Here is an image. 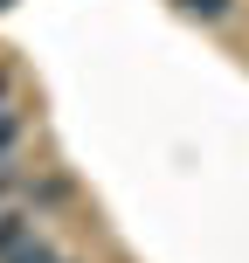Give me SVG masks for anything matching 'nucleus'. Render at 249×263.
Instances as JSON below:
<instances>
[{"mask_svg":"<svg viewBox=\"0 0 249 263\" xmlns=\"http://www.w3.org/2000/svg\"><path fill=\"white\" fill-rule=\"evenodd\" d=\"M0 263H55V250H49V242H42V236H35V229H28V236H21V242H14V250H7V256H0Z\"/></svg>","mask_w":249,"mask_h":263,"instance_id":"obj_1","label":"nucleus"},{"mask_svg":"<svg viewBox=\"0 0 249 263\" xmlns=\"http://www.w3.org/2000/svg\"><path fill=\"white\" fill-rule=\"evenodd\" d=\"M28 229H35V215H14V208H0V256H7L14 242L28 236Z\"/></svg>","mask_w":249,"mask_h":263,"instance_id":"obj_2","label":"nucleus"},{"mask_svg":"<svg viewBox=\"0 0 249 263\" xmlns=\"http://www.w3.org/2000/svg\"><path fill=\"white\" fill-rule=\"evenodd\" d=\"M21 132H28V118H21V104H7V111H0V159H7L14 145H21Z\"/></svg>","mask_w":249,"mask_h":263,"instance_id":"obj_3","label":"nucleus"},{"mask_svg":"<svg viewBox=\"0 0 249 263\" xmlns=\"http://www.w3.org/2000/svg\"><path fill=\"white\" fill-rule=\"evenodd\" d=\"M228 7L236 0H180V14H194V21H228Z\"/></svg>","mask_w":249,"mask_h":263,"instance_id":"obj_4","label":"nucleus"},{"mask_svg":"<svg viewBox=\"0 0 249 263\" xmlns=\"http://www.w3.org/2000/svg\"><path fill=\"white\" fill-rule=\"evenodd\" d=\"M7 104H14V77L0 69V111H7Z\"/></svg>","mask_w":249,"mask_h":263,"instance_id":"obj_5","label":"nucleus"},{"mask_svg":"<svg viewBox=\"0 0 249 263\" xmlns=\"http://www.w3.org/2000/svg\"><path fill=\"white\" fill-rule=\"evenodd\" d=\"M0 201H7V173H0Z\"/></svg>","mask_w":249,"mask_h":263,"instance_id":"obj_6","label":"nucleus"},{"mask_svg":"<svg viewBox=\"0 0 249 263\" xmlns=\"http://www.w3.org/2000/svg\"><path fill=\"white\" fill-rule=\"evenodd\" d=\"M0 7H14V0H0Z\"/></svg>","mask_w":249,"mask_h":263,"instance_id":"obj_7","label":"nucleus"},{"mask_svg":"<svg viewBox=\"0 0 249 263\" xmlns=\"http://www.w3.org/2000/svg\"><path fill=\"white\" fill-rule=\"evenodd\" d=\"M55 263H63V256H55Z\"/></svg>","mask_w":249,"mask_h":263,"instance_id":"obj_8","label":"nucleus"}]
</instances>
